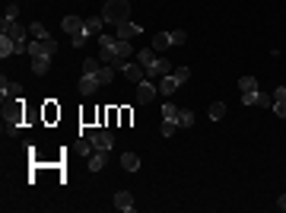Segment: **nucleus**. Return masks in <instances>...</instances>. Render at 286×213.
I'll return each mask as SVG.
<instances>
[{
	"mask_svg": "<svg viewBox=\"0 0 286 213\" xmlns=\"http://www.w3.org/2000/svg\"><path fill=\"white\" fill-rule=\"evenodd\" d=\"M0 92H3V99H19L23 96V86L19 83H6V77L0 80Z\"/></svg>",
	"mask_w": 286,
	"mask_h": 213,
	"instance_id": "12",
	"label": "nucleus"
},
{
	"mask_svg": "<svg viewBox=\"0 0 286 213\" xmlns=\"http://www.w3.org/2000/svg\"><path fill=\"white\" fill-rule=\"evenodd\" d=\"M16 16H19V3H10L6 13H3V19H6V23H16Z\"/></svg>",
	"mask_w": 286,
	"mask_h": 213,
	"instance_id": "26",
	"label": "nucleus"
},
{
	"mask_svg": "<svg viewBox=\"0 0 286 213\" xmlns=\"http://www.w3.org/2000/svg\"><path fill=\"white\" fill-rule=\"evenodd\" d=\"M99 86H102V83H99L95 77H80V92H83V96H92Z\"/></svg>",
	"mask_w": 286,
	"mask_h": 213,
	"instance_id": "14",
	"label": "nucleus"
},
{
	"mask_svg": "<svg viewBox=\"0 0 286 213\" xmlns=\"http://www.w3.org/2000/svg\"><path fill=\"white\" fill-rule=\"evenodd\" d=\"M29 35H32V38H51L42 23H32V26H29Z\"/></svg>",
	"mask_w": 286,
	"mask_h": 213,
	"instance_id": "24",
	"label": "nucleus"
},
{
	"mask_svg": "<svg viewBox=\"0 0 286 213\" xmlns=\"http://www.w3.org/2000/svg\"><path fill=\"white\" fill-rule=\"evenodd\" d=\"M191 124H194V111L181 108V111H178V128H191Z\"/></svg>",
	"mask_w": 286,
	"mask_h": 213,
	"instance_id": "23",
	"label": "nucleus"
},
{
	"mask_svg": "<svg viewBox=\"0 0 286 213\" xmlns=\"http://www.w3.org/2000/svg\"><path fill=\"white\" fill-rule=\"evenodd\" d=\"M99 70H102V61H95V57H83V77H95Z\"/></svg>",
	"mask_w": 286,
	"mask_h": 213,
	"instance_id": "17",
	"label": "nucleus"
},
{
	"mask_svg": "<svg viewBox=\"0 0 286 213\" xmlns=\"http://www.w3.org/2000/svg\"><path fill=\"white\" fill-rule=\"evenodd\" d=\"M105 159H108L105 150H95L89 156V172H102V169H105Z\"/></svg>",
	"mask_w": 286,
	"mask_h": 213,
	"instance_id": "13",
	"label": "nucleus"
},
{
	"mask_svg": "<svg viewBox=\"0 0 286 213\" xmlns=\"http://www.w3.org/2000/svg\"><path fill=\"white\" fill-rule=\"evenodd\" d=\"M95 80H99L102 86H105V83H112V80H114V67H112V64H102V70L95 73Z\"/></svg>",
	"mask_w": 286,
	"mask_h": 213,
	"instance_id": "19",
	"label": "nucleus"
},
{
	"mask_svg": "<svg viewBox=\"0 0 286 213\" xmlns=\"http://www.w3.org/2000/svg\"><path fill=\"white\" fill-rule=\"evenodd\" d=\"M257 99H261V89H255V92H242V105H257Z\"/></svg>",
	"mask_w": 286,
	"mask_h": 213,
	"instance_id": "25",
	"label": "nucleus"
},
{
	"mask_svg": "<svg viewBox=\"0 0 286 213\" xmlns=\"http://www.w3.org/2000/svg\"><path fill=\"white\" fill-rule=\"evenodd\" d=\"M210 118H213V121H223V118H226V102H210Z\"/></svg>",
	"mask_w": 286,
	"mask_h": 213,
	"instance_id": "21",
	"label": "nucleus"
},
{
	"mask_svg": "<svg viewBox=\"0 0 286 213\" xmlns=\"http://www.w3.org/2000/svg\"><path fill=\"white\" fill-rule=\"evenodd\" d=\"M169 38H172V45H185V29H175V32H169Z\"/></svg>",
	"mask_w": 286,
	"mask_h": 213,
	"instance_id": "27",
	"label": "nucleus"
},
{
	"mask_svg": "<svg viewBox=\"0 0 286 213\" xmlns=\"http://www.w3.org/2000/svg\"><path fill=\"white\" fill-rule=\"evenodd\" d=\"M86 42H89V35H86V32H77V35H73V48H83Z\"/></svg>",
	"mask_w": 286,
	"mask_h": 213,
	"instance_id": "30",
	"label": "nucleus"
},
{
	"mask_svg": "<svg viewBox=\"0 0 286 213\" xmlns=\"http://www.w3.org/2000/svg\"><path fill=\"white\" fill-rule=\"evenodd\" d=\"M48 70H51V57L48 54H32V73H35V77H45Z\"/></svg>",
	"mask_w": 286,
	"mask_h": 213,
	"instance_id": "8",
	"label": "nucleus"
},
{
	"mask_svg": "<svg viewBox=\"0 0 286 213\" xmlns=\"http://www.w3.org/2000/svg\"><path fill=\"white\" fill-rule=\"evenodd\" d=\"M175 131H178V124H175V121H162V137H172Z\"/></svg>",
	"mask_w": 286,
	"mask_h": 213,
	"instance_id": "29",
	"label": "nucleus"
},
{
	"mask_svg": "<svg viewBox=\"0 0 286 213\" xmlns=\"http://www.w3.org/2000/svg\"><path fill=\"white\" fill-rule=\"evenodd\" d=\"M274 111H277L280 118H286V99H283V102H274Z\"/></svg>",
	"mask_w": 286,
	"mask_h": 213,
	"instance_id": "32",
	"label": "nucleus"
},
{
	"mask_svg": "<svg viewBox=\"0 0 286 213\" xmlns=\"http://www.w3.org/2000/svg\"><path fill=\"white\" fill-rule=\"evenodd\" d=\"M124 77L131 80L134 86H137V83H143V80H146V70H143L137 61H127V64H124Z\"/></svg>",
	"mask_w": 286,
	"mask_h": 213,
	"instance_id": "5",
	"label": "nucleus"
},
{
	"mask_svg": "<svg viewBox=\"0 0 286 213\" xmlns=\"http://www.w3.org/2000/svg\"><path fill=\"white\" fill-rule=\"evenodd\" d=\"M83 26H86V19H80V16H64L60 29H64V32H70V35H77V32H83Z\"/></svg>",
	"mask_w": 286,
	"mask_h": 213,
	"instance_id": "10",
	"label": "nucleus"
},
{
	"mask_svg": "<svg viewBox=\"0 0 286 213\" xmlns=\"http://www.w3.org/2000/svg\"><path fill=\"white\" fill-rule=\"evenodd\" d=\"M178 86H181V83L175 80V73H166V77H159V92H162V96H172Z\"/></svg>",
	"mask_w": 286,
	"mask_h": 213,
	"instance_id": "9",
	"label": "nucleus"
},
{
	"mask_svg": "<svg viewBox=\"0 0 286 213\" xmlns=\"http://www.w3.org/2000/svg\"><path fill=\"white\" fill-rule=\"evenodd\" d=\"M114 207L131 213L134 210V194H131V191H118V194H114Z\"/></svg>",
	"mask_w": 286,
	"mask_h": 213,
	"instance_id": "11",
	"label": "nucleus"
},
{
	"mask_svg": "<svg viewBox=\"0 0 286 213\" xmlns=\"http://www.w3.org/2000/svg\"><path fill=\"white\" fill-rule=\"evenodd\" d=\"M238 89H242V92H255L257 89V80L255 77H242V80H238Z\"/></svg>",
	"mask_w": 286,
	"mask_h": 213,
	"instance_id": "22",
	"label": "nucleus"
},
{
	"mask_svg": "<svg viewBox=\"0 0 286 213\" xmlns=\"http://www.w3.org/2000/svg\"><path fill=\"white\" fill-rule=\"evenodd\" d=\"M10 54H16V42L10 35H0V57H10Z\"/></svg>",
	"mask_w": 286,
	"mask_h": 213,
	"instance_id": "15",
	"label": "nucleus"
},
{
	"mask_svg": "<svg viewBox=\"0 0 286 213\" xmlns=\"http://www.w3.org/2000/svg\"><path fill=\"white\" fill-rule=\"evenodd\" d=\"M127 13H131V0H105V10H102V19H105L108 26H118L127 19Z\"/></svg>",
	"mask_w": 286,
	"mask_h": 213,
	"instance_id": "1",
	"label": "nucleus"
},
{
	"mask_svg": "<svg viewBox=\"0 0 286 213\" xmlns=\"http://www.w3.org/2000/svg\"><path fill=\"white\" fill-rule=\"evenodd\" d=\"M178 105H172V102H166V105H162V118H166V121H175V124H178Z\"/></svg>",
	"mask_w": 286,
	"mask_h": 213,
	"instance_id": "20",
	"label": "nucleus"
},
{
	"mask_svg": "<svg viewBox=\"0 0 286 213\" xmlns=\"http://www.w3.org/2000/svg\"><path fill=\"white\" fill-rule=\"evenodd\" d=\"M105 26H108V23H105V19H102V16H89V19H86V26H83V32H86V35H89V38H99Z\"/></svg>",
	"mask_w": 286,
	"mask_h": 213,
	"instance_id": "6",
	"label": "nucleus"
},
{
	"mask_svg": "<svg viewBox=\"0 0 286 213\" xmlns=\"http://www.w3.org/2000/svg\"><path fill=\"white\" fill-rule=\"evenodd\" d=\"M172 73H175V80H178V83H188V77H191V70H188V67H175Z\"/></svg>",
	"mask_w": 286,
	"mask_h": 213,
	"instance_id": "28",
	"label": "nucleus"
},
{
	"mask_svg": "<svg viewBox=\"0 0 286 213\" xmlns=\"http://www.w3.org/2000/svg\"><path fill=\"white\" fill-rule=\"evenodd\" d=\"M121 165H124L127 172H137L140 169V156L137 153H124V156H121Z\"/></svg>",
	"mask_w": 286,
	"mask_h": 213,
	"instance_id": "16",
	"label": "nucleus"
},
{
	"mask_svg": "<svg viewBox=\"0 0 286 213\" xmlns=\"http://www.w3.org/2000/svg\"><path fill=\"white\" fill-rule=\"evenodd\" d=\"M169 45H172L169 32H156V35H153V51H162V48H169Z\"/></svg>",
	"mask_w": 286,
	"mask_h": 213,
	"instance_id": "18",
	"label": "nucleus"
},
{
	"mask_svg": "<svg viewBox=\"0 0 286 213\" xmlns=\"http://www.w3.org/2000/svg\"><path fill=\"white\" fill-rule=\"evenodd\" d=\"M283 99H286V86H277V89H274V102H283Z\"/></svg>",
	"mask_w": 286,
	"mask_h": 213,
	"instance_id": "31",
	"label": "nucleus"
},
{
	"mask_svg": "<svg viewBox=\"0 0 286 213\" xmlns=\"http://www.w3.org/2000/svg\"><path fill=\"white\" fill-rule=\"evenodd\" d=\"M277 207H280V210L286 213V194H280V197H277Z\"/></svg>",
	"mask_w": 286,
	"mask_h": 213,
	"instance_id": "33",
	"label": "nucleus"
},
{
	"mask_svg": "<svg viewBox=\"0 0 286 213\" xmlns=\"http://www.w3.org/2000/svg\"><path fill=\"white\" fill-rule=\"evenodd\" d=\"M140 26L137 23H131V19H124V23H118V38H124V42H131L134 35H140Z\"/></svg>",
	"mask_w": 286,
	"mask_h": 213,
	"instance_id": "7",
	"label": "nucleus"
},
{
	"mask_svg": "<svg viewBox=\"0 0 286 213\" xmlns=\"http://www.w3.org/2000/svg\"><path fill=\"white\" fill-rule=\"evenodd\" d=\"M156 92H159V86L153 80H143V83H137V102H153Z\"/></svg>",
	"mask_w": 286,
	"mask_h": 213,
	"instance_id": "3",
	"label": "nucleus"
},
{
	"mask_svg": "<svg viewBox=\"0 0 286 213\" xmlns=\"http://www.w3.org/2000/svg\"><path fill=\"white\" fill-rule=\"evenodd\" d=\"M89 140H92V146H95V150H112V146H114V134H112V131H95V134L89 137Z\"/></svg>",
	"mask_w": 286,
	"mask_h": 213,
	"instance_id": "4",
	"label": "nucleus"
},
{
	"mask_svg": "<svg viewBox=\"0 0 286 213\" xmlns=\"http://www.w3.org/2000/svg\"><path fill=\"white\" fill-rule=\"evenodd\" d=\"M54 51H57V42H54V38H32L29 42V54H48L51 57Z\"/></svg>",
	"mask_w": 286,
	"mask_h": 213,
	"instance_id": "2",
	"label": "nucleus"
}]
</instances>
